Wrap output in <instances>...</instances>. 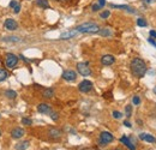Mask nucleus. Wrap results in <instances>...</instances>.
Listing matches in <instances>:
<instances>
[{
    "instance_id": "1",
    "label": "nucleus",
    "mask_w": 156,
    "mask_h": 150,
    "mask_svg": "<svg viewBox=\"0 0 156 150\" xmlns=\"http://www.w3.org/2000/svg\"><path fill=\"white\" fill-rule=\"evenodd\" d=\"M131 71H132V73L136 76L137 78H142L147 73V65H145V62L142 59L135 58L131 61Z\"/></svg>"
},
{
    "instance_id": "2",
    "label": "nucleus",
    "mask_w": 156,
    "mask_h": 150,
    "mask_svg": "<svg viewBox=\"0 0 156 150\" xmlns=\"http://www.w3.org/2000/svg\"><path fill=\"white\" fill-rule=\"evenodd\" d=\"M78 33H87V34H95L100 31V27H98L96 23H91V22H88V23H83L80 25H78L76 28Z\"/></svg>"
},
{
    "instance_id": "3",
    "label": "nucleus",
    "mask_w": 156,
    "mask_h": 150,
    "mask_svg": "<svg viewBox=\"0 0 156 150\" xmlns=\"http://www.w3.org/2000/svg\"><path fill=\"white\" fill-rule=\"evenodd\" d=\"M5 61H6V66L9 69H15V66H17L18 64V56L15 55L13 53H7L5 56Z\"/></svg>"
},
{
    "instance_id": "4",
    "label": "nucleus",
    "mask_w": 156,
    "mask_h": 150,
    "mask_svg": "<svg viewBox=\"0 0 156 150\" xmlns=\"http://www.w3.org/2000/svg\"><path fill=\"white\" fill-rule=\"evenodd\" d=\"M113 139H114V137H113V134L111 132L105 131L101 132V134H100V144L101 145H106V144L113 142Z\"/></svg>"
},
{
    "instance_id": "5",
    "label": "nucleus",
    "mask_w": 156,
    "mask_h": 150,
    "mask_svg": "<svg viewBox=\"0 0 156 150\" xmlns=\"http://www.w3.org/2000/svg\"><path fill=\"white\" fill-rule=\"evenodd\" d=\"M78 89H79L80 93H89L93 89V83L90 80H88V79H84V80H82L79 83Z\"/></svg>"
},
{
    "instance_id": "6",
    "label": "nucleus",
    "mask_w": 156,
    "mask_h": 150,
    "mask_svg": "<svg viewBox=\"0 0 156 150\" xmlns=\"http://www.w3.org/2000/svg\"><path fill=\"white\" fill-rule=\"evenodd\" d=\"M77 70L82 76H89L91 73V71H90V69H89V66H88L87 62H78Z\"/></svg>"
},
{
    "instance_id": "7",
    "label": "nucleus",
    "mask_w": 156,
    "mask_h": 150,
    "mask_svg": "<svg viewBox=\"0 0 156 150\" xmlns=\"http://www.w3.org/2000/svg\"><path fill=\"white\" fill-rule=\"evenodd\" d=\"M4 25H5V28L7 29V30H17V28H18V24H17V22L15 20V19L12 18H7L5 20V23H4Z\"/></svg>"
},
{
    "instance_id": "8",
    "label": "nucleus",
    "mask_w": 156,
    "mask_h": 150,
    "mask_svg": "<svg viewBox=\"0 0 156 150\" xmlns=\"http://www.w3.org/2000/svg\"><path fill=\"white\" fill-rule=\"evenodd\" d=\"M62 78L65 80H67V82H73L77 78V73L75 71H72V70H67V71H65L62 73Z\"/></svg>"
},
{
    "instance_id": "9",
    "label": "nucleus",
    "mask_w": 156,
    "mask_h": 150,
    "mask_svg": "<svg viewBox=\"0 0 156 150\" xmlns=\"http://www.w3.org/2000/svg\"><path fill=\"white\" fill-rule=\"evenodd\" d=\"M114 61H115V58L113 55H111V54H106V55H103L101 58V62H102V65H105V66H109V65H112Z\"/></svg>"
},
{
    "instance_id": "10",
    "label": "nucleus",
    "mask_w": 156,
    "mask_h": 150,
    "mask_svg": "<svg viewBox=\"0 0 156 150\" xmlns=\"http://www.w3.org/2000/svg\"><path fill=\"white\" fill-rule=\"evenodd\" d=\"M37 111L40 113H42V114H51L52 113V108L47 103H40L39 106H37Z\"/></svg>"
},
{
    "instance_id": "11",
    "label": "nucleus",
    "mask_w": 156,
    "mask_h": 150,
    "mask_svg": "<svg viewBox=\"0 0 156 150\" xmlns=\"http://www.w3.org/2000/svg\"><path fill=\"white\" fill-rule=\"evenodd\" d=\"M139 138L142 141H145V142H149V143H156V138L153 134H149V133H140Z\"/></svg>"
},
{
    "instance_id": "12",
    "label": "nucleus",
    "mask_w": 156,
    "mask_h": 150,
    "mask_svg": "<svg viewBox=\"0 0 156 150\" xmlns=\"http://www.w3.org/2000/svg\"><path fill=\"white\" fill-rule=\"evenodd\" d=\"M11 136H12V138H15V139H20V137L24 136V130L20 129V127H16V129H13V130L11 131Z\"/></svg>"
},
{
    "instance_id": "13",
    "label": "nucleus",
    "mask_w": 156,
    "mask_h": 150,
    "mask_svg": "<svg viewBox=\"0 0 156 150\" xmlns=\"http://www.w3.org/2000/svg\"><path fill=\"white\" fill-rule=\"evenodd\" d=\"M120 142L122 143V144H125L127 148L130 150H136V147H135V144H132V142L126 137V136H122L121 138H120Z\"/></svg>"
},
{
    "instance_id": "14",
    "label": "nucleus",
    "mask_w": 156,
    "mask_h": 150,
    "mask_svg": "<svg viewBox=\"0 0 156 150\" xmlns=\"http://www.w3.org/2000/svg\"><path fill=\"white\" fill-rule=\"evenodd\" d=\"M77 30H72V31H66V33H64V34H61V36L60 38L61 40H69V38H75L76 35H77Z\"/></svg>"
},
{
    "instance_id": "15",
    "label": "nucleus",
    "mask_w": 156,
    "mask_h": 150,
    "mask_svg": "<svg viewBox=\"0 0 156 150\" xmlns=\"http://www.w3.org/2000/svg\"><path fill=\"white\" fill-rule=\"evenodd\" d=\"M16 150H27L29 148V142L28 141H24V142H20L18 144H16Z\"/></svg>"
},
{
    "instance_id": "16",
    "label": "nucleus",
    "mask_w": 156,
    "mask_h": 150,
    "mask_svg": "<svg viewBox=\"0 0 156 150\" xmlns=\"http://www.w3.org/2000/svg\"><path fill=\"white\" fill-rule=\"evenodd\" d=\"M48 133H49V136H51L52 138H59V137L61 136V131L58 130V129H51Z\"/></svg>"
},
{
    "instance_id": "17",
    "label": "nucleus",
    "mask_w": 156,
    "mask_h": 150,
    "mask_svg": "<svg viewBox=\"0 0 156 150\" xmlns=\"http://www.w3.org/2000/svg\"><path fill=\"white\" fill-rule=\"evenodd\" d=\"M43 97H46V98H51V97H53L54 96V90L53 89H51V88H48V89H44L43 90Z\"/></svg>"
},
{
    "instance_id": "18",
    "label": "nucleus",
    "mask_w": 156,
    "mask_h": 150,
    "mask_svg": "<svg viewBox=\"0 0 156 150\" xmlns=\"http://www.w3.org/2000/svg\"><path fill=\"white\" fill-rule=\"evenodd\" d=\"M37 6L42 7V9H49V4H48V0H37L36 1Z\"/></svg>"
},
{
    "instance_id": "19",
    "label": "nucleus",
    "mask_w": 156,
    "mask_h": 150,
    "mask_svg": "<svg viewBox=\"0 0 156 150\" xmlns=\"http://www.w3.org/2000/svg\"><path fill=\"white\" fill-rule=\"evenodd\" d=\"M5 96L7 97V98H16L17 97V93L15 91V90H6L5 91Z\"/></svg>"
},
{
    "instance_id": "20",
    "label": "nucleus",
    "mask_w": 156,
    "mask_h": 150,
    "mask_svg": "<svg viewBox=\"0 0 156 150\" xmlns=\"http://www.w3.org/2000/svg\"><path fill=\"white\" fill-rule=\"evenodd\" d=\"M5 42H20V38H16V36H9V38H4Z\"/></svg>"
},
{
    "instance_id": "21",
    "label": "nucleus",
    "mask_w": 156,
    "mask_h": 150,
    "mask_svg": "<svg viewBox=\"0 0 156 150\" xmlns=\"http://www.w3.org/2000/svg\"><path fill=\"white\" fill-rule=\"evenodd\" d=\"M98 34H100V35H102V36H111L112 31H111L109 29H100Z\"/></svg>"
},
{
    "instance_id": "22",
    "label": "nucleus",
    "mask_w": 156,
    "mask_h": 150,
    "mask_svg": "<svg viewBox=\"0 0 156 150\" xmlns=\"http://www.w3.org/2000/svg\"><path fill=\"white\" fill-rule=\"evenodd\" d=\"M7 77H9V73H7V72H6L4 69H0V82L5 80Z\"/></svg>"
},
{
    "instance_id": "23",
    "label": "nucleus",
    "mask_w": 156,
    "mask_h": 150,
    "mask_svg": "<svg viewBox=\"0 0 156 150\" xmlns=\"http://www.w3.org/2000/svg\"><path fill=\"white\" fill-rule=\"evenodd\" d=\"M125 113H126V116L130 118L131 114H132V106H130V105L126 106V107H125Z\"/></svg>"
},
{
    "instance_id": "24",
    "label": "nucleus",
    "mask_w": 156,
    "mask_h": 150,
    "mask_svg": "<svg viewBox=\"0 0 156 150\" xmlns=\"http://www.w3.org/2000/svg\"><path fill=\"white\" fill-rule=\"evenodd\" d=\"M22 124H23V125H27V126H30V125L33 124V121H31V119H29V118H23V119H22Z\"/></svg>"
},
{
    "instance_id": "25",
    "label": "nucleus",
    "mask_w": 156,
    "mask_h": 150,
    "mask_svg": "<svg viewBox=\"0 0 156 150\" xmlns=\"http://www.w3.org/2000/svg\"><path fill=\"white\" fill-rule=\"evenodd\" d=\"M137 24L139 27H147V20L144 18H138L137 19Z\"/></svg>"
},
{
    "instance_id": "26",
    "label": "nucleus",
    "mask_w": 156,
    "mask_h": 150,
    "mask_svg": "<svg viewBox=\"0 0 156 150\" xmlns=\"http://www.w3.org/2000/svg\"><path fill=\"white\" fill-rule=\"evenodd\" d=\"M109 16H111V12H109V11H103V12L101 13V18H103V19L108 18Z\"/></svg>"
},
{
    "instance_id": "27",
    "label": "nucleus",
    "mask_w": 156,
    "mask_h": 150,
    "mask_svg": "<svg viewBox=\"0 0 156 150\" xmlns=\"http://www.w3.org/2000/svg\"><path fill=\"white\" fill-rule=\"evenodd\" d=\"M17 5H20V2H18L17 0H12V1L10 2V7H11V9H15Z\"/></svg>"
},
{
    "instance_id": "28",
    "label": "nucleus",
    "mask_w": 156,
    "mask_h": 150,
    "mask_svg": "<svg viewBox=\"0 0 156 150\" xmlns=\"http://www.w3.org/2000/svg\"><path fill=\"white\" fill-rule=\"evenodd\" d=\"M113 116H114L115 119H120V118L122 116V114L120 112H118V111H114V112H113Z\"/></svg>"
},
{
    "instance_id": "29",
    "label": "nucleus",
    "mask_w": 156,
    "mask_h": 150,
    "mask_svg": "<svg viewBox=\"0 0 156 150\" xmlns=\"http://www.w3.org/2000/svg\"><path fill=\"white\" fill-rule=\"evenodd\" d=\"M132 102H133V105H139V103H140V98H139L138 96H135V97L132 98Z\"/></svg>"
},
{
    "instance_id": "30",
    "label": "nucleus",
    "mask_w": 156,
    "mask_h": 150,
    "mask_svg": "<svg viewBox=\"0 0 156 150\" xmlns=\"http://www.w3.org/2000/svg\"><path fill=\"white\" fill-rule=\"evenodd\" d=\"M51 118H52L54 121H55V120H58V119H59L58 113H53V112H52V113H51Z\"/></svg>"
},
{
    "instance_id": "31",
    "label": "nucleus",
    "mask_w": 156,
    "mask_h": 150,
    "mask_svg": "<svg viewBox=\"0 0 156 150\" xmlns=\"http://www.w3.org/2000/svg\"><path fill=\"white\" fill-rule=\"evenodd\" d=\"M105 5H106V0H98V6H100L101 9H102Z\"/></svg>"
},
{
    "instance_id": "32",
    "label": "nucleus",
    "mask_w": 156,
    "mask_h": 150,
    "mask_svg": "<svg viewBox=\"0 0 156 150\" xmlns=\"http://www.w3.org/2000/svg\"><path fill=\"white\" fill-rule=\"evenodd\" d=\"M20 11V5H17V6L13 9V12H15V13H18Z\"/></svg>"
},
{
    "instance_id": "33",
    "label": "nucleus",
    "mask_w": 156,
    "mask_h": 150,
    "mask_svg": "<svg viewBox=\"0 0 156 150\" xmlns=\"http://www.w3.org/2000/svg\"><path fill=\"white\" fill-rule=\"evenodd\" d=\"M100 9H101V7H100L98 5H93V11H94V12H96V11H98Z\"/></svg>"
},
{
    "instance_id": "34",
    "label": "nucleus",
    "mask_w": 156,
    "mask_h": 150,
    "mask_svg": "<svg viewBox=\"0 0 156 150\" xmlns=\"http://www.w3.org/2000/svg\"><path fill=\"white\" fill-rule=\"evenodd\" d=\"M124 125H125L126 127H131V126H132V125H131V123H130V121H127V120H125V121H124Z\"/></svg>"
},
{
    "instance_id": "35",
    "label": "nucleus",
    "mask_w": 156,
    "mask_h": 150,
    "mask_svg": "<svg viewBox=\"0 0 156 150\" xmlns=\"http://www.w3.org/2000/svg\"><path fill=\"white\" fill-rule=\"evenodd\" d=\"M148 42H149V43H151L153 46H155V47H156V42L153 40V38H149V40H148Z\"/></svg>"
},
{
    "instance_id": "36",
    "label": "nucleus",
    "mask_w": 156,
    "mask_h": 150,
    "mask_svg": "<svg viewBox=\"0 0 156 150\" xmlns=\"http://www.w3.org/2000/svg\"><path fill=\"white\" fill-rule=\"evenodd\" d=\"M150 36H151V38H156V31L151 30V31H150Z\"/></svg>"
},
{
    "instance_id": "37",
    "label": "nucleus",
    "mask_w": 156,
    "mask_h": 150,
    "mask_svg": "<svg viewBox=\"0 0 156 150\" xmlns=\"http://www.w3.org/2000/svg\"><path fill=\"white\" fill-rule=\"evenodd\" d=\"M147 4H153V2H156V0H144Z\"/></svg>"
},
{
    "instance_id": "38",
    "label": "nucleus",
    "mask_w": 156,
    "mask_h": 150,
    "mask_svg": "<svg viewBox=\"0 0 156 150\" xmlns=\"http://www.w3.org/2000/svg\"><path fill=\"white\" fill-rule=\"evenodd\" d=\"M154 91H155V93H156V88H155V89H154Z\"/></svg>"
},
{
    "instance_id": "39",
    "label": "nucleus",
    "mask_w": 156,
    "mask_h": 150,
    "mask_svg": "<svg viewBox=\"0 0 156 150\" xmlns=\"http://www.w3.org/2000/svg\"><path fill=\"white\" fill-rule=\"evenodd\" d=\"M58 1H62V0H58Z\"/></svg>"
},
{
    "instance_id": "40",
    "label": "nucleus",
    "mask_w": 156,
    "mask_h": 150,
    "mask_svg": "<svg viewBox=\"0 0 156 150\" xmlns=\"http://www.w3.org/2000/svg\"><path fill=\"white\" fill-rule=\"evenodd\" d=\"M0 136H1V132H0Z\"/></svg>"
},
{
    "instance_id": "41",
    "label": "nucleus",
    "mask_w": 156,
    "mask_h": 150,
    "mask_svg": "<svg viewBox=\"0 0 156 150\" xmlns=\"http://www.w3.org/2000/svg\"><path fill=\"white\" fill-rule=\"evenodd\" d=\"M117 150H120V149H117Z\"/></svg>"
}]
</instances>
